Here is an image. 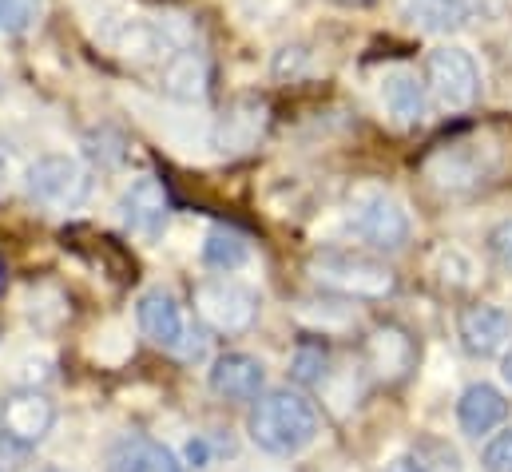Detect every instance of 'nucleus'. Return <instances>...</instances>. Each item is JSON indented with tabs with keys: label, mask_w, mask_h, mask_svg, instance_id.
Wrapping results in <instances>:
<instances>
[{
	"label": "nucleus",
	"mask_w": 512,
	"mask_h": 472,
	"mask_svg": "<svg viewBox=\"0 0 512 472\" xmlns=\"http://www.w3.org/2000/svg\"><path fill=\"white\" fill-rule=\"evenodd\" d=\"M88 187V167L76 155H40L24 175V195L52 215L76 211L88 199Z\"/></svg>",
	"instance_id": "7ed1b4c3"
},
{
	"label": "nucleus",
	"mask_w": 512,
	"mask_h": 472,
	"mask_svg": "<svg viewBox=\"0 0 512 472\" xmlns=\"http://www.w3.org/2000/svg\"><path fill=\"white\" fill-rule=\"evenodd\" d=\"M139 330L147 342L163 346V350H175L183 342V314H179V302L163 290H151L139 298Z\"/></svg>",
	"instance_id": "2eb2a0df"
},
{
	"label": "nucleus",
	"mask_w": 512,
	"mask_h": 472,
	"mask_svg": "<svg viewBox=\"0 0 512 472\" xmlns=\"http://www.w3.org/2000/svg\"><path fill=\"white\" fill-rule=\"evenodd\" d=\"M112 472H183V465L159 441H128L112 457Z\"/></svg>",
	"instance_id": "a211bd4d"
},
{
	"label": "nucleus",
	"mask_w": 512,
	"mask_h": 472,
	"mask_svg": "<svg viewBox=\"0 0 512 472\" xmlns=\"http://www.w3.org/2000/svg\"><path fill=\"white\" fill-rule=\"evenodd\" d=\"M44 0H0V32L4 36H24L40 24Z\"/></svg>",
	"instance_id": "412c9836"
},
{
	"label": "nucleus",
	"mask_w": 512,
	"mask_h": 472,
	"mask_svg": "<svg viewBox=\"0 0 512 472\" xmlns=\"http://www.w3.org/2000/svg\"><path fill=\"white\" fill-rule=\"evenodd\" d=\"M207 80H211L207 60H203V52H195L191 44L175 48V52L163 60V72H159L163 92H167L171 100H183V104L203 100V96H207Z\"/></svg>",
	"instance_id": "f8f14e48"
},
{
	"label": "nucleus",
	"mask_w": 512,
	"mask_h": 472,
	"mask_svg": "<svg viewBox=\"0 0 512 472\" xmlns=\"http://www.w3.org/2000/svg\"><path fill=\"white\" fill-rule=\"evenodd\" d=\"M425 88L441 108L465 112L481 100V68L465 48L441 44L425 56Z\"/></svg>",
	"instance_id": "20e7f679"
},
{
	"label": "nucleus",
	"mask_w": 512,
	"mask_h": 472,
	"mask_svg": "<svg viewBox=\"0 0 512 472\" xmlns=\"http://www.w3.org/2000/svg\"><path fill=\"white\" fill-rule=\"evenodd\" d=\"M318 437V409L294 389L258 393L251 409V441L270 457H294Z\"/></svg>",
	"instance_id": "f257e3e1"
},
{
	"label": "nucleus",
	"mask_w": 512,
	"mask_h": 472,
	"mask_svg": "<svg viewBox=\"0 0 512 472\" xmlns=\"http://www.w3.org/2000/svg\"><path fill=\"white\" fill-rule=\"evenodd\" d=\"M262 127H266V104H258V100H239V104H231L219 123H215V147L223 151V155H239V151H251L258 143V135H262Z\"/></svg>",
	"instance_id": "4468645a"
},
{
	"label": "nucleus",
	"mask_w": 512,
	"mask_h": 472,
	"mask_svg": "<svg viewBox=\"0 0 512 472\" xmlns=\"http://www.w3.org/2000/svg\"><path fill=\"white\" fill-rule=\"evenodd\" d=\"M195 314L215 334H247L258 322V294L235 278H207L195 286Z\"/></svg>",
	"instance_id": "39448f33"
},
{
	"label": "nucleus",
	"mask_w": 512,
	"mask_h": 472,
	"mask_svg": "<svg viewBox=\"0 0 512 472\" xmlns=\"http://www.w3.org/2000/svg\"><path fill=\"white\" fill-rule=\"evenodd\" d=\"M56 425V405L36 389H16L0 405V433H8L20 445H40Z\"/></svg>",
	"instance_id": "0eeeda50"
},
{
	"label": "nucleus",
	"mask_w": 512,
	"mask_h": 472,
	"mask_svg": "<svg viewBox=\"0 0 512 472\" xmlns=\"http://www.w3.org/2000/svg\"><path fill=\"white\" fill-rule=\"evenodd\" d=\"M211 389L227 401H255L266 385V369L251 354H219L211 365Z\"/></svg>",
	"instance_id": "9b49d317"
},
{
	"label": "nucleus",
	"mask_w": 512,
	"mask_h": 472,
	"mask_svg": "<svg viewBox=\"0 0 512 472\" xmlns=\"http://www.w3.org/2000/svg\"><path fill=\"white\" fill-rule=\"evenodd\" d=\"M425 80H417L413 72H393L385 76V88H382V100L389 108V116L397 123H421L425 119Z\"/></svg>",
	"instance_id": "dca6fc26"
},
{
	"label": "nucleus",
	"mask_w": 512,
	"mask_h": 472,
	"mask_svg": "<svg viewBox=\"0 0 512 472\" xmlns=\"http://www.w3.org/2000/svg\"><path fill=\"white\" fill-rule=\"evenodd\" d=\"M489 254L497 258V266L512 270V219L497 223V227L489 231Z\"/></svg>",
	"instance_id": "b1692460"
},
{
	"label": "nucleus",
	"mask_w": 512,
	"mask_h": 472,
	"mask_svg": "<svg viewBox=\"0 0 512 472\" xmlns=\"http://www.w3.org/2000/svg\"><path fill=\"white\" fill-rule=\"evenodd\" d=\"M505 417H509V401H505V393H501L497 385H489V381L469 385V389L461 393V401H457V421H461V429H465L469 437L493 433L497 425H505Z\"/></svg>",
	"instance_id": "ddd939ff"
},
{
	"label": "nucleus",
	"mask_w": 512,
	"mask_h": 472,
	"mask_svg": "<svg viewBox=\"0 0 512 472\" xmlns=\"http://www.w3.org/2000/svg\"><path fill=\"white\" fill-rule=\"evenodd\" d=\"M457 338L473 357H497L512 346V314L493 306V302H477L465 306L457 314Z\"/></svg>",
	"instance_id": "423d86ee"
},
{
	"label": "nucleus",
	"mask_w": 512,
	"mask_h": 472,
	"mask_svg": "<svg viewBox=\"0 0 512 472\" xmlns=\"http://www.w3.org/2000/svg\"><path fill=\"white\" fill-rule=\"evenodd\" d=\"M362 354H366V369H370L378 381L393 385V381H405L409 369L417 365V342H413L409 330L385 322V326H378V330L366 338Z\"/></svg>",
	"instance_id": "6e6552de"
},
{
	"label": "nucleus",
	"mask_w": 512,
	"mask_h": 472,
	"mask_svg": "<svg viewBox=\"0 0 512 472\" xmlns=\"http://www.w3.org/2000/svg\"><path fill=\"white\" fill-rule=\"evenodd\" d=\"M326 361H330V354L322 342H302L294 350V361H290V377L298 385H318L326 377Z\"/></svg>",
	"instance_id": "4be33fe9"
},
{
	"label": "nucleus",
	"mask_w": 512,
	"mask_h": 472,
	"mask_svg": "<svg viewBox=\"0 0 512 472\" xmlns=\"http://www.w3.org/2000/svg\"><path fill=\"white\" fill-rule=\"evenodd\" d=\"M409 461L417 472H465L461 453L441 437H417L409 449Z\"/></svg>",
	"instance_id": "aec40b11"
},
{
	"label": "nucleus",
	"mask_w": 512,
	"mask_h": 472,
	"mask_svg": "<svg viewBox=\"0 0 512 472\" xmlns=\"http://www.w3.org/2000/svg\"><path fill=\"white\" fill-rule=\"evenodd\" d=\"M310 278L322 290H334L342 298H358V302H382L397 290V274L370 258V254H354V250H322L310 258Z\"/></svg>",
	"instance_id": "f03ea898"
},
{
	"label": "nucleus",
	"mask_w": 512,
	"mask_h": 472,
	"mask_svg": "<svg viewBox=\"0 0 512 472\" xmlns=\"http://www.w3.org/2000/svg\"><path fill=\"white\" fill-rule=\"evenodd\" d=\"M12 183H16V151L0 139V199L12 191Z\"/></svg>",
	"instance_id": "393cba45"
},
{
	"label": "nucleus",
	"mask_w": 512,
	"mask_h": 472,
	"mask_svg": "<svg viewBox=\"0 0 512 472\" xmlns=\"http://www.w3.org/2000/svg\"><path fill=\"white\" fill-rule=\"evenodd\" d=\"M354 231H358V238H366L374 250H401L409 242V215L401 211L397 199L370 195L354 215Z\"/></svg>",
	"instance_id": "1a4fd4ad"
},
{
	"label": "nucleus",
	"mask_w": 512,
	"mask_h": 472,
	"mask_svg": "<svg viewBox=\"0 0 512 472\" xmlns=\"http://www.w3.org/2000/svg\"><path fill=\"white\" fill-rule=\"evenodd\" d=\"M120 211H124V223H128L135 235L155 238L163 227H167L171 203H167L163 183H159V179H151V175H143V179H135L128 191H124Z\"/></svg>",
	"instance_id": "9d476101"
},
{
	"label": "nucleus",
	"mask_w": 512,
	"mask_h": 472,
	"mask_svg": "<svg viewBox=\"0 0 512 472\" xmlns=\"http://www.w3.org/2000/svg\"><path fill=\"white\" fill-rule=\"evenodd\" d=\"M389 472H417V469H413V461H409V457H401V461H393V465H389Z\"/></svg>",
	"instance_id": "a878e982"
},
{
	"label": "nucleus",
	"mask_w": 512,
	"mask_h": 472,
	"mask_svg": "<svg viewBox=\"0 0 512 472\" xmlns=\"http://www.w3.org/2000/svg\"><path fill=\"white\" fill-rule=\"evenodd\" d=\"M505 381H509V385H512V350H509V354H505Z\"/></svg>",
	"instance_id": "bb28decb"
},
{
	"label": "nucleus",
	"mask_w": 512,
	"mask_h": 472,
	"mask_svg": "<svg viewBox=\"0 0 512 472\" xmlns=\"http://www.w3.org/2000/svg\"><path fill=\"white\" fill-rule=\"evenodd\" d=\"M0 96H4V72H0Z\"/></svg>",
	"instance_id": "cd10ccee"
},
{
	"label": "nucleus",
	"mask_w": 512,
	"mask_h": 472,
	"mask_svg": "<svg viewBox=\"0 0 512 472\" xmlns=\"http://www.w3.org/2000/svg\"><path fill=\"white\" fill-rule=\"evenodd\" d=\"M485 472H512V429L497 433L489 445H485Z\"/></svg>",
	"instance_id": "5701e85b"
},
{
	"label": "nucleus",
	"mask_w": 512,
	"mask_h": 472,
	"mask_svg": "<svg viewBox=\"0 0 512 472\" xmlns=\"http://www.w3.org/2000/svg\"><path fill=\"white\" fill-rule=\"evenodd\" d=\"M405 16L417 28L449 32V28H461L473 16V0H405Z\"/></svg>",
	"instance_id": "f3484780"
},
{
	"label": "nucleus",
	"mask_w": 512,
	"mask_h": 472,
	"mask_svg": "<svg viewBox=\"0 0 512 472\" xmlns=\"http://www.w3.org/2000/svg\"><path fill=\"white\" fill-rule=\"evenodd\" d=\"M247 258H251L247 238L239 235V231H231V227H215V231L207 235V242H203V262H207V270L231 274V270H239Z\"/></svg>",
	"instance_id": "6ab92c4d"
}]
</instances>
